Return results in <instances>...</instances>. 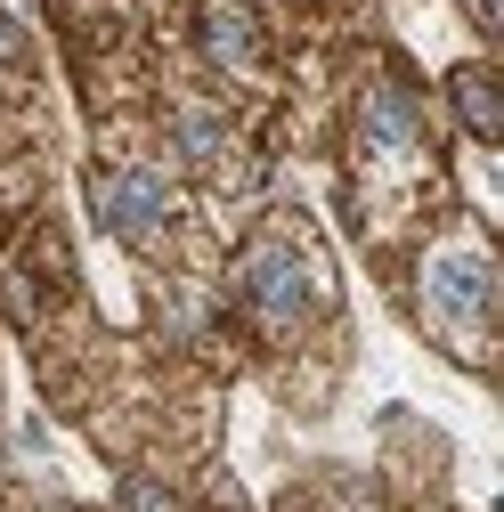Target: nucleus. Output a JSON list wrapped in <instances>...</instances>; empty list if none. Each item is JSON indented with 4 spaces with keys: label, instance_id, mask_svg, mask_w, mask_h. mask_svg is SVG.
Masks as SVG:
<instances>
[{
    "label": "nucleus",
    "instance_id": "obj_1",
    "mask_svg": "<svg viewBox=\"0 0 504 512\" xmlns=\"http://www.w3.org/2000/svg\"><path fill=\"white\" fill-rule=\"evenodd\" d=\"M236 301L261 317V326H301V317L326 301V269L309 261L293 236H261L236 261Z\"/></svg>",
    "mask_w": 504,
    "mask_h": 512
},
{
    "label": "nucleus",
    "instance_id": "obj_5",
    "mask_svg": "<svg viewBox=\"0 0 504 512\" xmlns=\"http://www.w3.org/2000/svg\"><path fill=\"white\" fill-rule=\"evenodd\" d=\"M212 49L228 57V66H244L252 57V17L244 9H212Z\"/></svg>",
    "mask_w": 504,
    "mask_h": 512
},
{
    "label": "nucleus",
    "instance_id": "obj_4",
    "mask_svg": "<svg viewBox=\"0 0 504 512\" xmlns=\"http://www.w3.org/2000/svg\"><path fill=\"white\" fill-rule=\"evenodd\" d=\"M366 139L374 147H415V106L399 90H374L366 98Z\"/></svg>",
    "mask_w": 504,
    "mask_h": 512
},
{
    "label": "nucleus",
    "instance_id": "obj_6",
    "mask_svg": "<svg viewBox=\"0 0 504 512\" xmlns=\"http://www.w3.org/2000/svg\"><path fill=\"white\" fill-rule=\"evenodd\" d=\"M456 98H464V122H472V131H480V139H496V106H488V74H464V82H456Z\"/></svg>",
    "mask_w": 504,
    "mask_h": 512
},
{
    "label": "nucleus",
    "instance_id": "obj_2",
    "mask_svg": "<svg viewBox=\"0 0 504 512\" xmlns=\"http://www.w3.org/2000/svg\"><path fill=\"white\" fill-rule=\"evenodd\" d=\"M90 204H98V220L114 228V236H155L163 220H171V187L155 179V171H98L90 179Z\"/></svg>",
    "mask_w": 504,
    "mask_h": 512
},
{
    "label": "nucleus",
    "instance_id": "obj_3",
    "mask_svg": "<svg viewBox=\"0 0 504 512\" xmlns=\"http://www.w3.org/2000/svg\"><path fill=\"white\" fill-rule=\"evenodd\" d=\"M488 301H496L488 261H472V252H448V261H431V309L448 317L456 334H480V326H488Z\"/></svg>",
    "mask_w": 504,
    "mask_h": 512
}]
</instances>
